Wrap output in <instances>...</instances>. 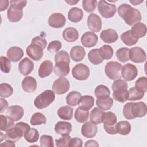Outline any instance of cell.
Segmentation results:
<instances>
[{"label": "cell", "mask_w": 147, "mask_h": 147, "mask_svg": "<svg viewBox=\"0 0 147 147\" xmlns=\"http://www.w3.org/2000/svg\"><path fill=\"white\" fill-rule=\"evenodd\" d=\"M117 121V116L114 113L111 111L103 112L102 117V122L103 123V127L115 126Z\"/></svg>", "instance_id": "4316f807"}, {"label": "cell", "mask_w": 147, "mask_h": 147, "mask_svg": "<svg viewBox=\"0 0 147 147\" xmlns=\"http://www.w3.org/2000/svg\"><path fill=\"white\" fill-rule=\"evenodd\" d=\"M54 67V73L59 77H64L67 75L70 71V61L59 60L56 61Z\"/></svg>", "instance_id": "8fae6325"}, {"label": "cell", "mask_w": 147, "mask_h": 147, "mask_svg": "<svg viewBox=\"0 0 147 147\" xmlns=\"http://www.w3.org/2000/svg\"><path fill=\"white\" fill-rule=\"evenodd\" d=\"M0 61L1 71L5 74L9 73L11 69L10 60L6 57L2 56L0 57Z\"/></svg>", "instance_id": "816d5d0a"}, {"label": "cell", "mask_w": 147, "mask_h": 147, "mask_svg": "<svg viewBox=\"0 0 147 147\" xmlns=\"http://www.w3.org/2000/svg\"><path fill=\"white\" fill-rule=\"evenodd\" d=\"M128 85L127 82L121 79L115 80L112 84V90L114 92H119L127 90Z\"/></svg>", "instance_id": "f6af8a7d"}, {"label": "cell", "mask_w": 147, "mask_h": 147, "mask_svg": "<svg viewBox=\"0 0 147 147\" xmlns=\"http://www.w3.org/2000/svg\"><path fill=\"white\" fill-rule=\"evenodd\" d=\"M57 115L64 120H71L73 117V109L69 106H64L58 109Z\"/></svg>", "instance_id": "f546056e"}, {"label": "cell", "mask_w": 147, "mask_h": 147, "mask_svg": "<svg viewBox=\"0 0 147 147\" xmlns=\"http://www.w3.org/2000/svg\"><path fill=\"white\" fill-rule=\"evenodd\" d=\"M99 144L95 140H88L84 144V146H99Z\"/></svg>", "instance_id": "91938a15"}, {"label": "cell", "mask_w": 147, "mask_h": 147, "mask_svg": "<svg viewBox=\"0 0 147 147\" xmlns=\"http://www.w3.org/2000/svg\"><path fill=\"white\" fill-rule=\"evenodd\" d=\"M64 40L69 42L76 41L79 38L78 31L73 27H68L64 29L62 34Z\"/></svg>", "instance_id": "cb8c5ba5"}, {"label": "cell", "mask_w": 147, "mask_h": 147, "mask_svg": "<svg viewBox=\"0 0 147 147\" xmlns=\"http://www.w3.org/2000/svg\"><path fill=\"white\" fill-rule=\"evenodd\" d=\"M97 5V1L95 0H84L82 2L83 9L88 12L92 13L95 9Z\"/></svg>", "instance_id": "f907efd6"}, {"label": "cell", "mask_w": 147, "mask_h": 147, "mask_svg": "<svg viewBox=\"0 0 147 147\" xmlns=\"http://www.w3.org/2000/svg\"><path fill=\"white\" fill-rule=\"evenodd\" d=\"M13 88L11 85L6 83L0 84V96L1 98H8L13 94Z\"/></svg>", "instance_id": "bcb514c9"}, {"label": "cell", "mask_w": 147, "mask_h": 147, "mask_svg": "<svg viewBox=\"0 0 147 147\" xmlns=\"http://www.w3.org/2000/svg\"><path fill=\"white\" fill-rule=\"evenodd\" d=\"M133 5H138V4H140V3H141V2H143V1H130Z\"/></svg>", "instance_id": "6125c7cd"}, {"label": "cell", "mask_w": 147, "mask_h": 147, "mask_svg": "<svg viewBox=\"0 0 147 147\" xmlns=\"http://www.w3.org/2000/svg\"><path fill=\"white\" fill-rule=\"evenodd\" d=\"M98 10L103 18H109L114 16L117 11V8L115 5L101 0L98 2Z\"/></svg>", "instance_id": "52a82bcc"}, {"label": "cell", "mask_w": 147, "mask_h": 147, "mask_svg": "<svg viewBox=\"0 0 147 147\" xmlns=\"http://www.w3.org/2000/svg\"><path fill=\"white\" fill-rule=\"evenodd\" d=\"M98 41L97 35L92 32H87L81 37V42L83 46L87 48L94 47Z\"/></svg>", "instance_id": "2e32d148"}, {"label": "cell", "mask_w": 147, "mask_h": 147, "mask_svg": "<svg viewBox=\"0 0 147 147\" xmlns=\"http://www.w3.org/2000/svg\"><path fill=\"white\" fill-rule=\"evenodd\" d=\"M24 114V109L21 106L12 105L7 109L6 116L15 122L20 120L22 118Z\"/></svg>", "instance_id": "5bb4252c"}, {"label": "cell", "mask_w": 147, "mask_h": 147, "mask_svg": "<svg viewBox=\"0 0 147 147\" xmlns=\"http://www.w3.org/2000/svg\"><path fill=\"white\" fill-rule=\"evenodd\" d=\"M146 105L142 102L127 103L123 107V114L127 119L143 117L146 115Z\"/></svg>", "instance_id": "7a4b0ae2"}, {"label": "cell", "mask_w": 147, "mask_h": 147, "mask_svg": "<svg viewBox=\"0 0 147 147\" xmlns=\"http://www.w3.org/2000/svg\"><path fill=\"white\" fill-rule=\"evenodd\" d=\"M118 13L125 22L130 26L140 22L141 20L140 11L127 3H123L119 5L118 8Z\"/></svg>", "instance_id": "6da1fadb"}, {"label": "cell", "mask_w": 147, "mask_h": 147, "mask_svg": "<svg viewBox=\"0 0 147 147\" xmlns=\"http://www.w3.org/2000/svg\"><path fill=\"white\" fill-rule=\"evenodd\" d=\"M90 69L85 64L79 63L72 69V74L75 79L78 80H85L90 76Z\"/></svg>", "instance_id": "9c48e42d"}, {"label": "cell", "mask_w": 147, "mask_h": 147, "mask_svg": "<svg viewBox=\"0 0 147 147\" xmlns=\"http://www.w3.org/2000/svg\"><path fill=\"white\" fill-rule=\"evenodd\" d=\"M66 22L65 16L60 13H54L48 18V23L49 26L55 28H60L63 27Z\"/></svg>", "instance_id": "4fadbf2b"}, {"label": "cell", "mask_w": 147, "mask_h": 147, "mask_svg": "<svg viewBox=\"0 0 147 147\" xmlns=\"http://www.w3.org/2000/svg\"><path fill=\"white\" fill-rule=\"evenodd\" d=\"M79 1V0H78V1H65V2H67L68 3L70 4V5H75V4H76L77 2H78Z\"/></svg>", "instance_id": "be15d7a7"}, {"label": "cell", "mask_w": 147, "mask_h": 147, "mask_svg": "<svg viewBox=\"0 0 147 147\" xmlns=\"http://www.w3.org/2000/svg\"><path fill=\"white\" fill-rule=\"evenodd\" d=\"M55 99L54 92L51 90H46L36 98L34 100V105L37 109H42L51 104Z\"/></svg>", "instance_id": "5b68a950"}, {"label": "cell", "mask_w": 147, "mask_h": 147, "mask_svg": "<svg viewBox=\"0 0 147 147\" xmlns=\"http://www.w3.org/2000/svg\"><path fill=\"white\" fill-rule=\"evenodd\" d=\"M9 6V1H0V11H2L6 10Z\"/></svg>", "instance_id": "680465c9"}, {"label": "cell", "mask_w": 147, "mask_h": 147, "mask_svg": "<svg viewBox=\"0 0 147 147\" xmlns=\"http://www.w3.org/2000/svg\"><path fill=\"white\" fill-rule=\"evenodd\" d=\"M24 137L27 142L34 143L38 140L39 133L37 129L34 128H30L26 133H25Z\"/></svg>", "instance_id": "b9f144b4"}, {"label": "cell", "mask_w": 147, "mask_h": 147, "mask_svg": "<svg viewBox=\"0 0 147 147\" xmlns=\"http://www.w3.org/2000/svg\"><path fill=\"white\" fill-rule=\"evenodd\" d=\"M30 122L32 125H40L41 124L46 123L47 119L43 114L40 112H37L32 115Z\"/></svg>", "instance_id": "7bdbcfd3"}, {"label": "cell", "mask_w": 147, "mask_h": 147, "mask_svg": "<svg viewBox=\"0 0 147 147\" xmlns=\"http://www.w3.org/2000/svg\"><path fill=\"white\" fill-rule=\"evenodd\" d=\"M103 113V110L98 107H94L91 111L90 120L91 122L95 125L102 123V117Z\"/></svg>", "instance_id": "d590c367"}, {"label": "cell", "mask_w": 147, "mask_h": 147, "mask_svg": "<svg viewBox=\"0 0 147 147\" xmlns=\"http://www.w3.org/2000/svg\"><path fill=\"white\" fill-rule=\"evenodd\" d=\"M24 135L22 130L17 126H14L5 134V140L13 142L19 140Z\"/></svg>", "instance_id": "e0dca14e"}, {"label": "cell", "mask_w": 147, "mask_h": 147, "mask_svg": "<svg viewBox=\"0 0 147 147\" xmlns=\"http://www.w3.org/2000/svg\"><path fill=\"white\" fill-rule=\"evenodd\" d=\"M82 95L79 92L71 91L66 96V103L69 106H75L79 104Z\"/></svg>", "instance_id": "836d02e7"}, {"label": "cell", "mask_w": 147, "mask_h": 147, "mask_svg": "<svg viewBox=\"0 0 147 147\" xmlns=\"http://www.w3.org/2000/svg\"><path fill=\"white\" fill-rule=\"evenodd\" d=\"M95 95L98 99H104L109 97L110 91L107 87L105 85H98L95 89Z\"/></svg>", "instance_id": "74e56055"}, {"label": "cell", "mask_w": 147, "mask_h": 147, "mask_svg": "<svg viewBox=\"0 0 147 147\" xmlns=\"http://www.w3.org/2000/svg\"><path fill=\"white\" fill-rule=\"evenodd\" d=\"M117 133L123 136L127 135L130 133L131 126L130 123L126 121H121L115 125Z\"/></svg>", "instance_id": "1f68e13d"}, {"label": "cell", "mask_w": 147, "mask_h": 147, "mask_svg": "<svg viewBox=\"0 0 147 147\" xmlns=\"http://www.w3.org/2000/svg\"><path fill=\"white\" fill-rule=\"evenodd\" d=\"M72 125L69 122L59 121L55 126V130L57 134L64 136L69 134L72 131Z\"/></svg>", "instance_id": "7402d4cb"}, {"label": "cell", "mask_w": 147, "mask_h": 147, "mask_svg": "<svg viewBox=\"0 0 147 147\" xmlns=\"http://www.w3.org/2000/svg\"><path fill=\"white\" fill-rule=\"evenodd\" d=\"M129 96V92L127 90L119 91V92H113V97L116 100L121 103H124L128 100Z\"/></svg>", "instance_id": "7dc6e473"}, {"label": "cell", "mask_w": 147, "mask_h": 147, "mask_svg": "<svg viewBox=\"0 0 147 147\" xmlns=\"http://www.w3.org/2000/svg\"><path fill=\"white\" fill-rule=\"evenodd\" d=\"M62 44L61 42L59 41L55 40L52 41L48 45L47 49L49 52H51L52 53L57 52L61 48Z\"/></svg>", "instance_id": "db71d44e"}, {"label": "cell", "mask_w": 147, "mask_h": 147, "mask_svg": "<svg viewBox=\"0 0 147 147\" xmlns=\"http://www.w3.org/2000/svg\"><path fill=\"white\" fill-rule=\"evenodd\" d=\"M71 137L69 134L62 136V137L59 139H56V146L57 147L60 146H68V144L69 142Z\"/></svg>", "instance_id": "11a10c76"}, {"label": "cell", "mask_w": 147, "mask_h": 147, "mask_svg": "<svg viewBox=\"0 0 147 147\" xmlns=\"http://www.w3.org/2000/svg\"><path fill=\"white\" fill-rule=\"evenodd\" d=\"M83 145L82 140L78 137H74L71 138L68 144V146H76L81 147Z\"/></svg>", "instance_id": "9f6ffc18"}, {"label": "cell", "mask_w": 147, "mask_h": 147, "mask_svg": "<svg viewBox=\"0 0 147 147\" xmlns=\"http://www.w3.org/2000/svg\"><path fill=\"white\" fill-rule=\"evenodd\" d=\"M99 53L100 57L104 60L110 59L114 54L112 47L109 45H103L99 49Z\"/></svg>", "instance_id": "60d3db41"}, {"label": "cell", "mask_w": 147, "mask_h": 147, "mask_svg": "<svg viewBox=\"0 0 147 147\" xmlns=\"http://www.w3.org/2000/svg\"><path fill=\"white\" fill-rule=\"evenodd\" d=\"M94 101H95V99L92 96H90V95H84L83 96H82L79 103V107H80L81 109L84 110H89L94 106Z\"/></svg>", "instance_id": "4dcf8cb0"}, {"label": "cell", "mask_w": 147, "mask_h": 147, "mask_svg": "<svg viewBox=\"0 0 147 147\" xmlns=\"http://www.w3.org/2000/svg\"><path fill=\"white\" fill-rule=\"evenodd\" d=\"M37 82L32 76H28L24 78L21 83V87L23 90L26 92H32L37 88Z\"/></svg>", "instance_id": "44dd1931"}, {"label": "cell", "mask_w": 147, "mask_h": 147, "mask_svg": "<svg viewBox=\"0 0 147 147\" xmlns=\"http://www.w3.org/2000/svg\"><path fill=\"white\" fill-rule=\"evenodd\" d=\"M41 146L43 147H53L54 142L52 136L49 135L41 136L40 140Z\"/></svg>", "instance_id": "f5cc1de1"}, {"label": "cell", "mask_w": 147, "mask_h": 147, "mask_svg": "<svg viewBox=\"0 0 147 147\" xmlns=\"http://www.w3.org/2000/svg\"><path fill=\"white\" fill-rule=\"evenodd\" d=\"M25 0H11L10 1V7L7 9V16L9 21L11 22H18L23 16L22 9L26 5Z\"/></svg>", "instance_id": "277c9868"}, {"label": "cell", "mask_w": 147, "mask_h": 147, "mask_svg": "<svg viewBox=\"0 0 147 147\" xmlns=\"http://www.w3.org/2000/svg\"><path fill=\"white\" fill-rule=\"evenodd\" d=\"M47 42L46 40L40 36L34 37L31 44L28 46L26 51L28 56L35 61L40 60L43 56V50L46 47Z\"/></svg>", "instance_id": "3957f363"}, {"label": "cell", "mask_w": 147, "mask_h": 147, "mask_svg": "<svg viewBox=\"0 0 147 147\" xmlns=\"http://www.w3.org/2000/svg\"><path fill=\"white\" fill-rule=\"evenodd\" d=\"M1 145L5 146H12V147L15 146L14 142H11L9 141H6V142H5L3 143H1Z\"/></svg>", "instance_id": "94428289"}, {"label": "cell", "mask_w": 147, "mask_h": 147, "mask_svg": "<svg viewBox=\"0 0 147 147\" xmlns=\"http://www.w3.org/2000/svg\"><path fill=\"white\" fill-rule=\"evenodd\" d=\"M129 92V96L128 100H133V101L141 99L144 97L145 94L144 92H141L138 90L137 89H136L135 87H131V88H130Z\"/></svg>", "instance_id": "c3c4849f"}, {"label": "cell", "mask_w": 147, "mask_h": 147, "mask_svg": "<svg viewBox=\"0 0 147 147\" xmlns=\"http://www.w3.org/2000/svg\"><path fill=\"white\" fill-rule=\"evenodd\" d=\"M120 38L124 44L129 46L135 45L138 40V38L134 37L132 34V33L130 32V30H127L125 32L123 33L121 35Z\"/></svg>", "instance_id": "d6a6232c"}, {"label": "cell", "mask_w": 147, "mask_h": 147, "mask_svg": "<svg viewBox=\"0 0 147 147\" xmlns=\"http://www.w3.org/2000/svg\"><path fill=\"white\" fill-rule=\"evenodd\" d=\"M96 105L99 109L102 110H108L110 109L113 105V100L110 97L104 99H97Z\"/></svg>", "instance_id": "f35d334b"}, {"label": "cell", "mask_w": 147, "mask_h": 147, "mask_svg": "<svg viewBox=\"0 0 147 147\" xmlns=\"http://www.w3.org/2000/svg\"><path fill=\"white\" fill-rule=\"evenodd\" d=\"M34 69V63L28 57H25L18 64L20 72L25 76L30 74Z\"/></svg>", "instance_id": "ac0fdd59"}, {"label": "cell", "mask_w": 147, "mask_h": 147, "mask_svg": "<svg viewBox=\"0 0 147 147\" xmlns=\"http://www.w3.org/2000/svg\"><path fill=\"white\" fill-rule=\"evenodd\" d=\"M100 38L106 43L111 44L115 42L118 38V35L117 32L113 29H107L102 31Z\"/></svg>", "instance_id": "ffe728a7"}, {"label": "cell", "mask_w": 147, "mask_h": 147, "mask_svg": "<svg viewBox=\"0 0 147 147\" xmlns=\"http://www.w3.org/2000/svg\"><path fill=\"white\" fill-rule=\"evenodd\" d=\"M88 59L91 63L94 65H98L102 63L103 59L100 57L99 53V49H93L88 53Z\"/></svg>", "instance_id": "8d00e7d4"}, {"label": "cell", "mask_w": 147, "mask_h": 147, "mask_svg": "<svg viewBox=\"0 0 147 147\" xmlns=\"http://www.w3.org/2000/svg\"><path fill=\"white\" fill-rule=\"evenodd\" d=\"M98 131L97 126L94 123L90 122H86L82 126L81 133L86 138H92L96 134Z\"/></svg>", "instance_id": "d6986e66"}, {"label": "cell", "mask_w": 147, "mask_h": 147, "mask_svg": "<svg viewBox=\"0 0 147 147\" xmlns=\"http://www.w3.org/2000/svg\"><path fill=\"white\" fill-rule=\"evenodd\" d=\"M0 103H1L0 113H2L8 107V103L7 100H6L5 99H3V98H1L0 99Z\"/></svg>", "instance_id": "6f0895ef"}, {"label": "cell", "mask_w": 147, "mask_h": 147, "mask_svg": "<svg viewBox=\"0 0 147 147\" xmlns=\"http://www.w3.org/2000/svg\"><path fill=\"white\" fill-rule=\"evenodd\" d=\"M130 32L132 34L138 38H142L144 37L146 33V25L142 22H138L131 27Z\"/></svg>", "instance_id": "83f0119b"}, {"label": "cell", "mask_w": 147, "mask_h": 147, "mask_svg": "<svg viewBox=\"0 0 147 147\" xmlns=\"http://www.w3.org/2000/svg\"><path fill=\"white\" fill-rule=\"evenodd\" d=\"M129 59L134 63H141L146 59L145 51L138 47H134L129 50Z\"/></svg>", "instance_id": "30bf717a"}, {"label": "cell", "mask_w": 147, "mask_h": 147, "mask_svg": "<svg viewBox=\"0 0 147 147\" xmlns=\"http://www.w3.org/2000/svg\"><path fill=\"white\" fill-rule=\"evenodd\" d=\"M122 68L121 64L117 61H111L107 62L105 67V72L106 76L111 80L121 79L120 71Z\"/></svg>", "instance_id": "8992f818"}, {"label": "cell", "mask_w": 147, "mask_h": 147, "mask_svg": "<svg viewBox=\"0 0 147 147\" xmlns=\"http://www.w3.org/2000/svg\"><path fill=\"white\" fill-rule=\"evenodd\" d=\"M89 117L88 110H84L80 107H78L75 111V119L79 123H83L87 121Z\"/></svg>", "instance_id": "ab89813d"}, {"label": "cell", "mask_w": 147, "mask_h": 147, "mask_svg": "<svg viewBox=\"0 0 147 147\" xmlns=\"http://www.w3.org/2000/svg\"><path fill=\"white\" fill-rule=\"evenodd\" d=\"M69 80L64 77H60L54 81L52 88L53 91L57 95H63L69 90Z\"/></svg>", "instance_id": "ba28073f"}, {"label": "cell", "mask_w": 147, "mask_h": 147, "mask_svg": "<svg viewBox=\"0 0 147 147\" xmlns=\"http://www.w3.org/2000/svg\"><path fill=\"white\" fill-rule=\"evenodd\" d=\"M137 74L138 71L137 67L131 63L125 64L122 67V68H121V76L127 81L133 80L136 78Z\"/></svg>", "instance_id": "7c38bea8"}, {"label": "cell", "mask_w": 147, "mask_h": 147, "mask_svg": "<svg viewBox=\"0 0 147 147\" xmlns=\"http://www.w3.org/2000/svg\"><path fill=\"white\" fill-rule=\"evenodd\" d=\"M86 51L84 48L80 45H76L73 47L70 51V56L71 59L76 61H80L84 57Z\"/></svg>", "instance_id": "d4e9b609"}, {"label": "cell", "mask_w": 147, "mask_h": 147, "mask_svg": "<svg viewBox=\"0 0 147 147\" xmlns=\"http://www.w3.org/2000/svg\"><path fill=\"white\" fill-rule=\"evenodd\" d=\"M7 56L13 62H17L24 56L22 49L18 47H10L7 51Z\"/></svg>", "instance_id": "603a6c76"}, {"label": "cell", "mask_w": 147, "mask_h": 147, "mask_svg": "<svg viewBox=\"0 0 147 147\" xmlns=\"http://www.w3.org/2000/svg\"><path fill=\"white\" fill-rule=\"evenodd\" d=\"M129 49L126 47H123L118 49L116 52V56L119 61L125 63L128 61L129 59Z\"/></svg>", "instance_id": "ee69618b"}, {"label": "cell", "mask_w": 147, "mask_h": 147, "mask_svg": "<svg viewBox=\"0 0 147 147\" xmlns=\"http://www.w3.org/2000/svg\"><path fill=\"white\" fill-rule=\"evenodd\" d=\"M53 70V64L49 60H44L40 65L38 69V75L43 78L48 76Z\"/></svg>", "instance_id": "484cf974"}, {"label": "cell", "mask_w": 147, "mask_h": 147, "mask_svg": "<svg viewBox=\"0 0 147 147\" xmlns=\"http://www.w3.org/2000/svg\"><path fill=\"white\" fill-rule=\"evenodd\" d=\"M0 119V129L2 131H7L15 126L14 121L7 116L1 115Z\"/></svg>", "instance_id": "e575fe53"}, {"label": "cell", "mask_w": 147, "mask_h": 147, "mask_svg": "<svg viewBox=\"0 0 147 147\" xmlns=\"http://www.w3.org/2000/svg\"><path fill=\"white\" fill-rule=\"evenodd\" d=\"M135 88L138 90L145 92L147 90V78L145 76L139 78L135 82Z\"/></svg>", "instance_id": "681fc988"}, {"label": "cell", "mask_w": 147, "mask_h": 147, "mask_svg": "<svg viewBox=\"0 0 147 147\" xmlns=\"http://www.w3.org/2000/svg\"><path fill=\"white\" fill-rule=\"evenodd\" d=\"M87 25L91 31L99 32L102 28V20L100 17L96 14H90L87 18Z\"/></svg>", "instance_id": "9a60e30c"}, {"label": "cell", "mask_w": 147, "mask_h": 147, "mask_svg": "<svg viewBox=\"0 0 147 147\" xmlns=\"http://www.w3.org/2000/svg\"><path fill=\"white\" fill-rule=\"evenodd\" d=\"M83 17V12L80 8L75 7L71 8L68 13V18L72 22L76 23L82 20Z\"/></svg>", "instance_id": "f1b7e54d"}]
</instances>
